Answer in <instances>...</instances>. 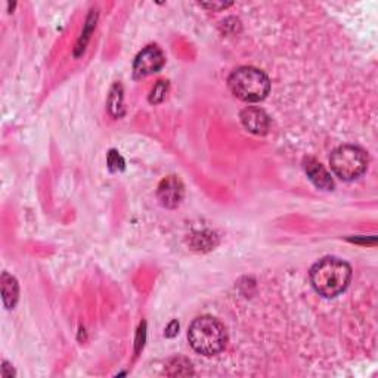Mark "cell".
<instances>
[{"instance_id":"6da1fadb","label":"cell","mask_w":378,"mask_h":378,"mask_svg":"<svg viewBox=\"0 0 378 378\" xmlns=\"http://www.w3.org/2000/svg\"><path fill=\"white\" fill-rule=\"evenodd\" d=\"M352 279V267L337 257H324L310 269V282L318 294L336 297L341 294Z\"/></svg>"},{"instance_id":"7a4b0ae2","label":"cell","mask_w":378,"mask_h":378,"mask_svg":"<svg viewBox=\"0 0 378 378\" xmlns=\"http://www.w3.org/2000/svg\"><path fill=\"white\" fill-rule=\"evenodd\" d=\"M188 340L195 352L213 356L225 349L228 336L222 322L213 317H200L189 327Z\"/></svg>"},{"instance_id":"3957f363","label":"cell","mask_w":378,"mask_h":378,"mask_svg":"<svg viewBox=\"0 0 378 378\" xmlns=\"http://www.w3.org/2000/svg\"><path fill=\"white\" fill-rule=\"evenodd\" d=\"M231 92L244 102L263 101L271 90V82L263 71L255 67H240L228 78Z\"/></svg>"},{"instance_id":"277c9868","label":"cell","mask_w":378,"mask_h":378,"mask_svg":"<svg viewBox=\"0 0 378 378\" xmlns=\"http://www.w3.org/2000/svg\"><path fill=\"white\" fill-rule=\"evenodd\" d=\"M331 170L343 181H355L367 171L368 155L355 145H343L329 157Z\"/></svg>"},{"instance_id":"5b68a950","label":"cell","mask_w":378,"mask_h":378,"mask_svg":"<svg viewBox=\"0 0 378 378\" xmlns=\"http://www.w3.org/2000/svg\"><path fill=\"white\" fill-rule=\"evenodd\" d=\"M164 54L159 46H147L140 51L133 62V71L136 77H145L157 73L164 66Z\"/></svg>"},{"instance_id":"8992f818","label":"cell","mask_w":378,"mask_h":378,"mask_svg":"<svg viewBox=\"0 0 378 378\" xmlns=\"http://www.w3.org/2000/svg\"><path fill=\"white\" fill-rule=\"evenodd\" d=\"M160 202L167 209L178 207L185 195V188L179 178L176 176H167L159 185V191H157Z\"/></svg>"},{"instance_id":"52a82bcc","label":"cell","mask_w":378,"mask_h":378,"mask_svg":"<svg viewBox=\"0 0 378 378\" xmlns=\"http://www.w3.org/2000/svg\"><path fill=\"white\" fill-rule=\"evenodd\" d=\"M241 121L244 128L255 135H264L269 130V116H267L263 109L256 106H248L243 109Z\"/></svg>"},{"instance_id":"ba28073f","label":"cell","mask_w":378,"mask_h":378,"mask_svg":"<svg viewBox=\"0 0 378 378\" xmlns=\"http://www.w3.org/2000/svg\"><path fill=\"white\" fill-rule=\"evenodd\" d=\"M305 170L307 173L309 179L317 185L321 189H325V191H329V189L334 188V182L331 179L329 173L325 170V167L318 163L317 160L313 159H307L305 160Z\"/></svg>"},{"instance_id":"9c48e42d","label":"cell","mask_w":378,"mask_h":378,"mask_svg":"<svg viewBox=\"0 0 378 378\" xmlns=\"http://www.w3.org/2000/svg\"><path fill=\"white\" fill-rule=\"evenodd\" d=\"M2 297H4V303L8 309H12L15 306V303L18 302V294H20V288H18V282L13 276H11L9 274H2Z\"/></svg>"},{"instance_id":"30bf717a","label":"cell","mask_w":378,"mask_h":378,"mask_svg":"<svg viewBox=\"0 0 378 378\" xmlns=\"http://www.w3.org/2000/svg\"><path fill=\"white\" fill-rule=\"evenodd\" d=\"M167 87H169L167 82H159V83H157V85L154 86L152 92H151L150 101H151L152 104H159V102H161V101L166 98Z\"/></svg>"},{"instance_id":"8fae6325","label":"cell","mask_w":378,"mask_h":378,"mask_svg":"<svg viewBox=\"0 0 378 378\" xmlns=\"http://www.w3.org/2000/svg\"><path fill=\"white\" fill-rule=\"evenodd\" d=\"M108 166L109 169H111L113 171H118V170H123L124 169V161L121 159V155L116 151H111L108 155Z\"/></svg>"},{"instance_id":"7c38bea8","label":"cell","mask_w":378,"mask_h":378,"mask_svg":"<svg viewBox=\"0 0 378 378\" xmlns=\"http://www.w3.org/2000/svg\"><path fill=\"white\" fill-rule=\"evenodd\" d=\"M178 329H179V324L176 321H173L167 329H166V337H173V336H176L178 333Z\"/></svg>"},{"instance_id":"4fadbf2b","label":"cell","mask_w":378,"mask_h":378,"mask_svg":"<svg viewBox=\"0 0 378 378\" xmlns=\"http://www.w3.org/2000/svg\"><path fill=\"white\" fill-rule=\"evenodd\" d=\"M231 4H201L202 8H209V9H213V11H220V9H225L228 8Z\"/></svg>"}]
</instances>
